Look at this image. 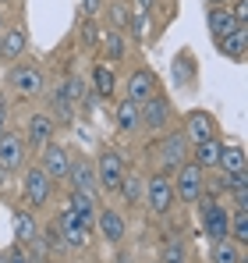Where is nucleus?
<instances>
[{"label": "nucleus", "mask_w": 248, "mask_h": 263, "mask_svg": "<svg viewBox=\"0 0 248 263\" xmlns=\"http://www.w3.org/2000/svg\"><path fill=\"white\" fill-rule=\"evenodd\" d=\"M213 135H216V121L206 110H192L188 121H184V139L188 142H202V139H213Z\"/></svg>", "instance_id": "obj_12"}, {"label": "nucleus", "mask_w": 248, "mask_h": 263, "mask_svg": "<svg viewBox=\"0 0 248 263\" xmlns=\"http://www.w3.org/2000/svg\"><path fill=\"white\" fill-rule=\"evenodd\" d=\"M213 263H241V249L231 242V235L213 242Z\"/></svg>", "instance_id": "obj_26"}, {"label": "nucleus", "mask_w": 248, "mask_h": 263, "mask_svg": "<svg viewBox=\"0 0 248 263\" xmlns=\"http://www.w3.org/2000/svg\"><path fill=\"white\" fill-rule=\"evenodd\" d=\"M71 210L78 214V220L85 224V231L96 224V199H92V192H85V189H75V192H71Z\"/></svg>", "instance_id": "obj_20"}, {"label": "nucleus", "mask_w": 248, "mask_h": 263, "mask_svg": "<svg viewBox=\"0 0 248 263\" xmlns=\"http://www.w3.org/2000/svg\"><path fill=\"white\" fill-rule=\"evenodd\" d=\"M202 178H206V171L195 164V160H184L181 167H174V199H181V203H199L202 199Z\"/></svg>", "instance_id": "obj_1"}, {"label": "nucleus", "mask_w": 248, "mask_h": 263, "mask_svg": "<svg viewBox=\"0 0 248 263\" xmlns=\"http://www.w3.org/2000/svg\"><path fill=\"white\" fill-rule=\"evenodd\" d=\"M22 164H25V139H22V135L4 132V135H0V167L18 171Z\"/></svg>", "instance_id": "obj_9"}, {"label": "nucleus", "mask_w": 248, "mask_h": 263, "mask_svg": "<svg viewBox=\"0 0 248 263\" xmlns=\"http://www.w3.org/2000/svg\"><path fill=\"white\" fill-rule=\"evenodd\" d=\"M146 32H149V14H138V11H135V18H131V36H135V40H146Z\"/></svg>", "instance_id": "obj_31"}, {"label": "nucleus", "mask_w": 248, "mask_h": 263, "mask_svg": "<svg viewBox=\"0 0 248 263\" xmlns=\"http://www.w3.org/2000/svg\"><path fill=\"white\" fill-rule=\"evenodd\" d=\"M142 199H146V206H149L156 217H167L170 206L177 203V199H174V185H170V178H167V175H153V178H149Z\"/></svg>", "instance_id": "obj_3"}, {"label": "nucleus", "mask_w": 248, "mask_h": 263, "mask_svg": "<svg viewBox=\"0 0 248 263\" xmlns=\"http://www.w3.org/2000/svg\"><path fill=\"white\" fill-rule=\"evenodd\" d=\"M220 146H223V142H216V135H213V139H202V142H195V164H199V167H216Z\"/></svg>", "instance_id": "obj_25"}, {"label": "nucleus", "mask_w": 248, "mask_h": 263, "mask_svg": "<svg viewBox=\"0 0 248 263\" xmlns=\"http://www.w3.org/2000/svg\"><path fill=\"white\" fill-rule=\"evenodd\" d=\"M53 128H57V125H53L50 114H32V118H29V146H39L43 149V146L53 139Z\"/></svg>", "instance_id": "obj_18"}, {"label": "nucleus", "mask_w": 248, "mask_h": 263, "mask_svg": "<svg viewBox=\"0 0 248 263\" xmlns=\"http://www.w3.org/2000/svg\"><path fill=\"white\" fill-rule=\"evenodd\" d=\"M50 192H53L50 175H46L43 167H29V171H25V185H22L25 203H29V206H43V203L50 199Z\"/></svg>", "instance_id": "obj_5"}, {"label": "nucleus", "mask_w": 248, "mask_h": 263, "mask_svg": "<svg viewBox=\"0 0 248 263\" xmlns=\"http://www.w3.org/2000/svg\"><path fill=\"white\" fill-rule=\"evenodd\" d=\"M96 228H99V235H103L110 246L124 242V235H128V228H124V217L117 214V210H96Z\"/></svg>", "instance_id": "obj_10"}, {"label": "nucleus", "mask_w": 248, "mask_h": 263, "mask_svg": "<svg viewBox=\"0 0 248 263\" xmlns=\"http://www.w3.org/2000/svg\"><path fill=\"white\" fill-rule=\"evenodd\" d=\"M103 53H107L110 61H124V36L117 29H110V32L103 36Z\"/></svg>", "instance_id": "obj_28"}, {"label": "nucleus", "mask_w": 248, "mask_h": 263, "mask_svg": "<svg viewBox=\"0 0 248 263\" xmlns=\"http://www.w3.org/2000/svg\"><path fill=\"white\" fill-rule=\"evenodd\" d=\"M43 171L50 175V181H60V178H68V167H71V157H68V149L60 146V142H46L43 146Z\"/></svg>", "instance_id": "obj_7"}, {"label": "nucleus", "mask_w": 248, "mask_h": 263, "mask_svg": "<svg viewBox=\"0 0 248 263\" xmlns=\"http://www.w3.org/2000/svg\"><path fill=\"white\" fill-rule=\"evenodd\" d=\"M7 263H29V256H22V249H14V253H7Z\"/></svg>", "instance_id": "obj_35"}, {"label": "nucleus", "mask_w": 248, "mask_h": 263, "mask_svg": "<svg viewBox=\"0 0 248 263\" xmlns=\"http://www.w3.org/2000/svg\"><path fill=\"white\" fill-rule=\"evenodd\" d=\"M206 25H209V32H213V40H223L227 32H234V29H238V22H234V14H231V7H227V4L209 7Z\"/></svg>", "instance_id": "obj_14"}, {"label": "nucleus", "mask_w": 248, "mask_h": 263, "mask_svg": "<svg viewBox=\"0 0 248 263\" xmlns=\"http://www.w3.org/2000/svg\"><path fill=\"white\" fill-rule=\"evenodd\" d=\"M25 53V29H7L0 36V61H18Z\"/></svg>", "instance_id": "obj_21"}, {"label": "nucleus", "mask_w": 248, "mask_h": 263, "mask_svg": "<svg viewBox=\"0 0 248 263\" xmlns=\"http://www.w3.org/2000/svg\"><path fill=\"white\" fill-rule=\"evenodd\" d=\"M124 89H128V100H131V103H146V100L156 92V79H153L149 71H131Z\"/></svg>", "instance_id": "obj_15"}, {"label": "nucleus", "mask_w": 248, "mask_h": 263, "mask_svg": "<svg viewBox=\"0 0 248 263\" xmlns=\"http://www.w3.org/2000/svg\"><path fill=\"white\" fill-rule=\"evenodd\" d=\"M4 181H7V167H0V185H4Z\"/></svg>", "instance_id": "obj_37"}, {"label": "nucleus", "mask_w": 248, "mask_h": 263, "mask_svg": "<svg viewBox=\"0 0 248 263\" xmlns=\"http://www.w3.org/2000/svg\"><path fill=\"white\" fill-rule=\"evenodd\" d=\"M7 86L14 89L18 96H39L46 82H43L39 68H32V64H14V68L7 71Z\"/></svg>", "instance_id": "obj_4"}, {"label": "nucleus", "mask_w": 248, "mask_h": 263, "mask_svg": "<svg viewBox=\"0 0 248 263\" xmlns=\"http://www.w3.org/2000/svg\"><path fill=\"white\" fill-rule=\"evenodd\" d=\"M216 4H227V0H209V7H216Z\"/></svg>", "instance_id": "obj_38"}, {"label": "nucleus", "mask_w": 248, "mask_h": 263, "mask_svg": "<svg viewBox=\"0 0 248 263\" xmlns=\"http://www.w3.org/2000/svg\"><path fill=\"white\" fill-rule=\"evenodd\" d=\"M216 46L223 50V57H231V61H245V50H248V25H238L234 32H227L223 40H216Z\"/></svg>", "instance_id": "obj_16"}, {"label": "nucleus", "mask_w": 248, "mask_h": 263, "mask_svg": "<svg viewBox=\"0 0 248 263\" xmlns=\"http://www.w3.org/2000/svg\"><path fill=\"white\" fill-rule=\"evenodd\" d=\"M206 235L216 242V238H227V231H231V214H227V206H220V203H206Z\"/></svg>", "instance_id": "obj_13"}, {"label": "nucleus", "mask_w": 248, "mask_h": 263, "mask_svg": "<svg viewBox=\"0 0 248 263\" xmlns=\"http://www.w3.org/2000/svg\"><path fill=\"white\" fill-rule=\"evenodd\" d=\"M184 153H188V139H184L181 132L167 135L163 146H160V160H163V171H174V167H181V164H184Z\"/></svg>", "instance_id": "obj_11"}, {"label": "nucleus", "mask_w": 248, "mask_h": 263, "mask_svg": "<svg viewBox=\"0 0 248 263\" xmlns=\"http://www.w3.org/2000/svg\"><path fill=\"white\" fill-rule=\"evenodd\" d=\"M36 235H39V228H36L32 214H14V238H18V246H32Z\"/></svg>", "instance_id": "obj_23"}, {"label": "nucleus", "mask_w": 248, "mask_h": 263, "mask_svg": "<svg viewBox=\"0 0 248 263\" xmlns=\"http://www.w3.org/2000/svg\"><path fill=\"white\" fill-rule=\"evenodd\" d=\"M153 4H156V0H135V11H138V14H149Z\"/></svg>", "instance_id": "obj_34"}, {"label": "nucleus", "mask_w": 248, "mask_h": 263, "mask_svg": "<svg viewBox=\"0 0 248 263\" xmlns=\"http://www.w3.org/2000/svg\"><path fill=\"white\" fill-rule=\"evenodd\" d=\"M227 235H234L238 246L248 242V206H238V214H234V220H231V231H227Z\"/></svg>", "instance_id": "obj_29"}, {"label": "nucleus", "mask_w": 248, "mask_h": 263, "mask_svg": "<svg viewBox=\"0 0 248 263\" xmlns=\"http://www.w3.org/2000/svg\"><path fill=\"white\" fill-rule=\"evenodd\" d=\"M96 185H103V192H117L121 189V181H124V160H121V153H114V149H103L99 157H96Z\"/></svg>", "instance_id": "obj_2"}, {"label": "nucleus", "mask_w": 248, "mask_h": 263, "mask_svg": "<svg viewBox=\"0 0 248 263\" xmlns=\"http://www.w3.org/2000/svg\"><path fill=\"white\" fill-rule=\"evenodd\" d=\"M114 118H117V128L121 132H135L142 125V114H138V103H131V100H121L117 103V110H114Z\"/></svg>", "instance_id": "obj_22"}, {"label": "nucleus", "mask_w": 248, "mask_h": 263, "mask_svg": "<svg viewBox=\"0 0 248 263\" xmlns=\"http://www.w3.org/2000/svg\"><path fill=\"white\" fill-rule=\"evenodd\" d=\"M99 7H103V0H82V11H85V14H96Z\"/></svg>", "instance_id": "obj_33"}, {"label": "nucleus", "mask_w": 248, "mask_h": 263, "mask_svg": "<svg viewBox=\"0 0 248 263\" xmlns=\"http://www.w3.org/2000/svg\"><path fill=\"white\" fill-rule=\"evenodd\" d=\"M57 231H60V242H64L68 249H85V246H89V231H85V224L78 220V214H75L71 206L60 214Z\"/></svg>", "instance_id": "obj_6"}, {"label": "nucleus", "mask_w": 248, "mask_h": 263, "mask_svg": "<svg viewBox=\"0 0 248 263\" xmlns=\"http://www.w3.org/2000/svg\"><path fill=\"white\" fill-rule=\"evenodd\" d=\"M68 181L75 185V189H85V192H92L96 189V167L78 157V160H71V167H68Z\"/></svg>", "instance_id": "obj_19"}, {"label": "nucleus", "mask_w": 248, "mask_h": 263, "mask_svg": "<svg viewBox=\"0 0 248 263\" xmlns=\"http://www.w3.org/2000/svg\"><path fill=\"white\" fill-rule=\"evenodd\" d=\"M92 86H96V92L110 96L114 86H117V79H114V71H110L107 64H96V68H92Z\"/></svg>", "instance_id": "obj_27"}, {"label": "nucleus", "mask_w": 248, "mask_h": 263, "mask_svg": "<svg viewBox=\"0 0 248 263\" xmlns=\"http://www.w3.org/2000/svg\"><path fill=\"white\" fill-rule=\"evenodd\" d=\"M7 132V100L0 96V135Z\"/></svg>", "instance_id": "obj_32"}, {"label": "nucleus", "mask_w": 248, "mask_h": 263, "mask_svg": "<svg viewBox=\"0 0 248 263\" xmlns=\"http://www.w3.org/2000/svg\"><path fill=\"white\" fill-rule=\"evenodd\" d=\"M216 167H223V175H241V171H248V153L241 146H220Z\"/></svg>", "instance_id": "obj_17"}, {"label": "nucleus", "mask_w": 248, "mask_h": 263, "mask_svg": "<svg viewBox=\"0 0 248 263\" xmlns=\"http://www.w3.org/2000/svg\"><path fill=\"white\" fill-rule=\"evenodd\" d=\"M0 263H7V253H4V249H0Z\"/></svg>", "instance_id": "obj_39"}, {"label": "nucleus", "mask_w": 248, "mask_h": 263, "mask_svg": "<svg viewBox=\"0 0 248 263\" xmlns=\"http://www.w3.org/2000/svg\"><path fill=\"white\" fill-rule=\"evenodd\" d=\"M124 196V203H131V206H138L142 203V192H146V181L135 175V171H124V181H121V189H117Z\"/></svg>", "instance_id": "obj_24"}, {"label": "nucleus", "mask_w": 248, "mask_h": 263, "mask_svg": "<svg viewBox=\"0 0 248 263\" xmlns=\"http://www.w3.org/2000/svg\"><path fill=\"white\" fill-rule=\"evenodd\" d=\"M114 18H117V29H124V25H128V14H124L121 7H114Z\"/></svg>", "instance_id": "obj_36"}, {"label": "nucleus", "mask_w": 248, "mask_h": 263, "mask_svg": "<svg viewBox=\"0 0 248 263\" xmlns=\"http://www.w3.org/2000/svg\"><path fill=\"white\" fill-rule=\"evenodd\" d=\"M160 263H188V256H184V246H181V242H167L163 260H160Z\"/></svg>", "instance_id": "obj_30"}, {"label": "nucleus", "mask_w": 248, "mask_h": 263, "mask_svg": "<svg viewBox=\"0 0 248 263\" xmlns=\"http://www.w3.org/2000/svg\"><path fill=\"white\" fill-rule=\"evenodd\" d=\"M138 114H142V125H146V128L160 132L167 121H170V103H167L163 96H156V92H153L146 103H138Z\"/></svg>", "instance_id": "obj_8"}]
</instances>
